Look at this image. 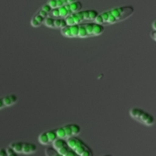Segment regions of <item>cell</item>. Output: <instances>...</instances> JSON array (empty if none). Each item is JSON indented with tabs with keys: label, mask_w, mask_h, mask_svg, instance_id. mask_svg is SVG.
Listing matches in <instances>:
<instances>
[{
	"label": "cell",
	"mask_w": 156,
	"mask_h": 156,
	"mask_svg": "<svg viewBox=\"0 0 156 156\" xmlns=\"http://www.w3.org/2000/svg\"><path fill=\"white\" fill-rule=\"evenodd\" d=\"M134 12L135 9L133 5L118 6L99 13L94 21L104 26L117 24L132 16Z\"/></svg>",
	"instance_id": "obj_1"
},
{
	"label": "cell",
	"mask_w": 156,
	"mask_h": 156,
	"mask_svg": "<svg viewBox=\"0 0 156 156\" xmlns=\"http://www.w3.org/2000/svg\"><path fill=\"white\" fill-rule=\"evenodd\" d=\"M98 14L99 12L95 9L80 10L66 17V21L69 25L81 24V23L88 22V21H94Z\"/></svg>",
	"instance_id": "obj_2"
},
{
	"label": "cell",
	"mask_w": 156,
	"mask_h": 156,
	"mask_svg": "<svg viewBox=\"0 0 156 156\" xmlns=\"http://www.w3.org/2000/svg\"><path fill=\"white\" fill-rule=\"evenodd\" d=\"M105 31V26L95 21H88L79 24V38H88L99 36Z\"/></svg>",
	"instance_id": "obj_3"
},
{
	"label": "cell",
	"mask_w": 156,
	"mask_h": 156,
	"mask_svg": "<svg viewBox=\"0 0 156 156\" xmlns=\"http://www.w3.org/2000/svg\"><path fill=\"white\" fill-rule=\"evenodd\" d=\"M129 113L131 118L144 126H152L155 123V117L143 108L133 107L129 109Z\"/></svg>",
	"instance_id": "obj_4"
},
{
	"label": "cell",
	"mask_w": 156,
	"mask_h": 156,
	"mask_svg": "<svg viewBox=\"0 0 156 156\" xmlns=\"http://www.w3.org/2000/svg\"><path fill=\"white\" fill-rule=\"evenodd\" d=\"M83 5L82 2L79 0L73 2L69 3V4L65 5L61 7L56 8V9H52L51 12L50 13V15L54 18H66L75 12L80 11L82 9Z\"/></svg>",
	"instance_id": "obj_5"
},
{
	"label": "cell",
	"mask_w": 156,
	"mask_h": 156,
	"mask_svg": "<svg viewBox=\"0 0 156 156\" xmlns=\"http://www.w3.org/2000/svg\"><path fill=\"white\" fill-rule=\"evenodd\" d=\"M69 146L79 156H94L91 148L78 136L70 137L66 140Z\"/></svg>",
	"instance_id": "obj_6"
},
{
	"label": "cell",
	"mask_w": 156,
	"mask_h": 156,
	"mask_svg": "<svg viewBox=\"0 0 156 156\" xmlns=\"http://www.w3.org/2000/svg\"><path fill=\"white\" fill-rule=\"evenodd\" d=\"M58 139L67 140L70 137L78 136L81 133V126L76 123H69L55 129Z\"/></svg>",
	"instance_id": "obj_7"
},
{
	"label": "cell",
	"mask_w": 156,
	"mask_h": 156,
	"mask_svg": "<svg viewBox=\"0 0 156 156\" xmlns=\"http://www.w3.org/2000/svg\"><path fill=\"white\" fill-rule=\"evenodd\" d=\"M9 146L18 154L23 155H31L37 151V146L35 143L30 142H12Z\"/></svg>",
	"instance_id": "obj_8"
},
{
	"label": "cell",
	"mask_w": 156,
	"mask_h": 156,
	"mask_svg": "<svg viewBox=\"0 0 156 156\" xmlns=\"http://www.w3.org/2000/svg\"><path fill=\"white\" fill-rule=\"evenodd\" d=\"M52 8L47 3L44 4L36 14L32 17L30 20V24L34 27H38L44 24V20L47 16L50 15V13L52 11Z\"/></svg>",
	"instance_id": "obj_9"
},
{
	"label": "cell",
	"mask_w": 156,
	"mask_h": 156,
	"mask_svg": "<svg viewBox=\"0 0 156 156\" xmlns=\"http://www.w3.org/2000/svg\"><path fill=\"white\" fill-rule=\"evenodd\" d=\"M53 147L62 156H79L67 143L66 140L57 139L52 144Z\"/></svg>",
	"instance_id": "obj_10"
},
{
	"label": "cell",
	"mask_w": 156,
	"mask_h": 156,
	"mask_svg": "<svg viewBox=\"0 0 156 156\" xmlns=\"http://www.w3.org/2000/svg\"><path fill=\"white\" fill-rule=\"evenodd\" d=\"M58 139L57 134L56 130L54 129H50V130L44 131L41 133L38 136V142L41 145L44 146H52L53 143Z\"/></svg>",
	"instance_id": "obj_11"
},
{
	"label": "cell",
	"mask_w": 156,
	"mask_h": 156,
	"mask_svg": "<svg viewBox=\"0 0 156 156\" xmlns=\"http://www.w3.org/2000/svg\"><path fill=\"white\" fill-rule=\"evenodd\" d=\"M44 24L46 27L54 29H62L67 25L65 18H54L50 15L47 16L44 20Z\"/></svg>",
	"instance_id": "obj_12"
},
{
	"label": "cell",
	"mask_w": 156,
	"mask_h": 156,
	"mask_svg": "<svg viewBox=\"0 0 156 156\" xmlns=\"http://www.w3.org/2000/svg\"><path fill=\"white\" fill-rule=\"evenodd\" d=\"M75 1H76V0H48L47 3L52 9H56V8L61 7V6L73 2Z\"/></svg>",
	"instance_id": "obj_13"
},
{
	"label": "cell",
	"mask_w": 156,
	"mask_h": 156,
	"mask_svg": "<svg viewBox=\"0 0 156 156\" xmlns=\"http://www.w3.org/2000/svg\"><path fill=\"white\" fill-rule=\"evenodd\" d=\"M45 155L46 156H62L60 153L57 152L53 146H48L45 149Z\"/></svg>",
	"instance_id": "obj_14"
},
{
	"label": "cell",
	"mask_w": 156,
	"mask_h": 156,
	"mask_svg": "<svg viewBox=\"0 0 156 156\" xmlns=\"http://www.w3.org/2000/svg\"><path fill=\"white\" fill-rule=\"evenodd\" d=\"M6 151H7L8 156H18V154L16 152H15L12 148L9 147V146L6 148Z\"/></svg>",
	"instance_id": "obj_15"
},
{
	"label": "cell",
	"mask_w": 156,
	"mask_h": 156,
	"mask_svg": "<svg viewBox=\"0 0 156 156\" xmlns=\"http://www.w3.org/2000/svg\"><path fill=\"white\" fill-rule=\"evenodd\" d=\"M6 108L5 105V99L4 97L0 98V110L3 109V108Z\"/></svg>",
	"instance_id": "obj_16"
},
{
	"label": "cell",
	"mask_w": 156,
	"mask_h": 156,
	"mask_svg": "<svg viewBox=\"0 0 156 156\" xmlns=\"http://www.w3.org/2000/svg\"><path fill=\"white\" fill-rule=\"evenodd\" d=\"M0 156H8L6 149H5V148H0Z\"/></svg>",
	"instance_id": "obj_17"
},
{
	"label": "cell",
	"mask_w": 156,
	"mask_h": 156,
	"mask_svg": "<svg viewBox=\"0 0 156 156\" xmlns=\"http://www.w3.org/2000/svg\"><path fill=\"white\" fill-rule=\"evenodd\" d=\"M150 37L154 41H156V30H152L150 32Z\"/></svg>",
	"instance_id": "obj_18"
},
{
	"label": "cell",
	"mask_w": 156,
	"mask_h": 156,
	"mask_svg": "<svg viewBox=\"0 0 156 156\" xmlns=\"http://www.w3.org/2000/svg\"><path fill=\"white\" fill-rule=\"evenodd\" d=\"M152 30H156V20H155V21H152Z\"/></svg>",
	"instance_id": "obj_19"
},
{
	"label": "cell",
	"mask_w": 156,
	"mask_h": 156,
	"mask_svg": "<svg viewBox=\"0 0 156 156\" xmlns=\"http://www.w3.org/2000/svg\"><path fill=\"white\" fill-rule=\"evenodd\" d=\"M103 156H112L111 155H103Z\"/></svg>",
	"instance_id": "obj_20"
}]
</instances>
